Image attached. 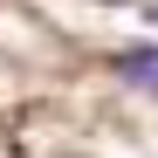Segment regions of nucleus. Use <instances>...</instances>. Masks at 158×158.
I'll use <instances>...</instances> for the list:
<instances>
[{
    "label": "nucleus",
    "instance_id": "1",
    "mask_svg": "<svg viewBox=\"0 0 158 158\" xmlns=\"http://www.w3.org/2000/svg\"><path fill=\"white\" fill-rule=\"evenodd\" d=\"M117 76H124L131 89H151V96H158V48H151V41L117 48Z\"/></svg>",
    "mask_w": 158,
    "mask_h": 158
},
{
    "label": "nucleus",
    "instance_id": "2",
    "mask_svg": "<svg viewBox=\"0 0 158 158\" xmlns=\"http://www.w3.org/2000/svg\"><path fill=\"white\" fill-rule=\"evenodd\" d=\"M151 21H158V7H151Z\"/></svg>",
    "mask_w": 158,
    "mask_h": 158
}]
</instances>
